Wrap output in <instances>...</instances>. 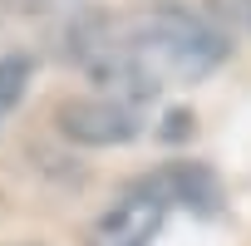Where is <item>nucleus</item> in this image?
Here are the masks:
<instances>
[{"mask_svg": "<svg viewBox=\"0 0 251 246\" xmlns=\"http://www.w3.org/2000/svg\"><path fill=\"white\" fill-rule=\"evenodd\" d=\"M69 45V54L94 84L133 103L202 84L231 54V35L212 15H197L177 0L133 5L118 15H89L74 25Z\"/></svg>", "mask_w": 251, "mask_h": 246, "instance_id": "f257e3e1", "label": "nucleus"}, {"mask_svg": "<svg viewBox=\"0 0 251 246\" xmlns=\"http://www.w3.org/2000/svg\"><path fill=\"white\" fill-rule=\"evenodd\" d=\"M59 133L79 148H123L133 143L143 118L133 98H118V94H84V98H64L54 108Z\"/></svg>", "mask_w": 251, "mask_h": 246, "instance_id": "f03ea898", "label": "nucleus"}, {"mask_svg": "<svg viewBox=\"0 0 251 246\" xmlns=\"http://www.w3.org/2000/svg\"><path fill=\"white\" fill-rule=\"evenodd\" d=\"M177 197H182V177H163V182H148V187H138L128 197H118L94 221L89 246H148Z\"/></svg>", "mask_w": 251, "mask_h": 246, "instance_id": "7ed1b4c3", "label": "nucleus"}, {"mask_svg": "<svg viewBox=\"0 0 251 246\" xmlns=\"http://www.w3.org/2000/svg\"><path fill=\"white\" fill-rule=\"evenodd\" d=\"M25 84H30V59H20V54H0V118L20 103Z\"/></svg>", "mask_w": 251, "mask_h": 246, "instance_id": "20e7f679", "label": "nucleus"}, {"mask_svg": "<svg viewBox=\"0 0 251 246\" xmlns=\"http://www.w3.org/2000/svg\"><path fill=\"white\" fill-rule=\"evenodd\" d=\"M207 5H212L217 25H231V30L251 35V0H207Z\"/></svg>", "mask_w": 251, "mask_h": 246, "instance_id": "39448f33", "label": "nucleus"}]
</instances>
